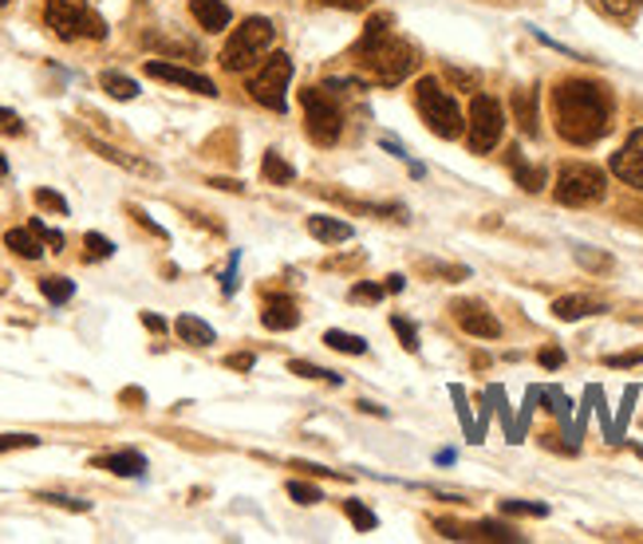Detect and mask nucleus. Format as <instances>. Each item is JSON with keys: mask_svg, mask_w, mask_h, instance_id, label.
I'll list each match as a JSON object with an SVG mask.
<instances>
[{"mask_svg": "<svg viewBox=\"0 0 643 544\" xmlns=\"http://www.w3.org/2000/svg\"><path fill=\"white\" fill-rule=\"evenodd\" d=\"M261 324H265L269 331H293L296 324H301V312H296L293 296H273V301H265Z\"/></svg>", "mask_w": 643, "mask_h": 544, "instance_id": "obj_15", "label": "nucleus"}, {"mask_svg": "<svg viewBox=\"0 0 643 544\" xmlns=\"http://www.w3.org/2000/svg\"><path fill=\"white\" fill-rule=\"evenodd\" d=\"M84 249H87V261H107L115 253V244L107 241L103 233H87L84 237Z\"/></svg>", "mask_w": 643, "mask_h": 544, "instance_id": "obj_33", "label": "nucleus"}, {"mask_svg": "<svg viewBox=\"0 0 643 544\" xmlns=\"http://www.w3.org/2000/svg\"><path fill=\"white\" fill-rule=\"evenodd\" d=\"M560 363H565V351H560V348H545V351H541V367H549V371H557Z\"/></svg>", "mask_w": 643, "mask_h": 544, "instance_id": "obj_48", "label": "nucleus"}, {"mask_svg": "<svg viewBox=\"0 0 643 544\" xmlns=\"http://www.w3.org/2000/svg\"><path fill=\"white\" fill-rule=\"evenodd\" d=\"M388 296V289H379V284H356L351 289V304H379Z\"/></svg>", "mask_w": 643, "mask_h": 544, "instance_id": "obj_39", "label": "nucleus"}, {"mask_svg": "<svg viewBox=\"0 0 643 544\" xmlns=\"http://www.w3.org/2000/svg\"><path fill=\"white\" fill-rule=\"evenodd\" d=\"M604 363L608 367H640L643 363V351H628V356H608Z\"/></svg>", "mask_w": 643, "mask_h": 544, "instance_id": "obj_46", "label": "nucleus"}, {"mask_svg": "<svg viewBox=\"0 0 643 544\" xmlns=\"http://www.w3.org/2000/svg\"><path fill=\"white\" fill-rule=\"evenodd\" d=\"M123 403H142V391H123Z\"/></svg>", "mask_w": 643, "mask_h": 544, "instance_id": "obj_53", "label": "nucleus"}, {"mask_svg": "<svg viewBox=\"0 0 643 544\" xmlns=\"http://www.w3.org/2000/svg\"><path fill=\"white\" fill-rule=\"evenodd\" d=\"M288 79H293V59L284 56V52H273L265 64L257 67L253 76H249V95H253V104L269 107V111L281 115L288 107Z\"/></svg>", "mask_w": 643, "mask_h": 544, "instance_id": "obj_9", "label": "nucleus"}, {"mask_svg": "<svg viewBox=\"0 0 643 544\" xmlns=\"http://www.w3.org/2000/svg\"><path fill=\"white\" fill-rule=\"evenodd\" d=\"M600 9L612 20H635V12L643 9V0H600Z\"/></svg>", "mask_w": 643, "mask_h": 544, "instance_id": "obj_31", "label": "nucleus"}, {"mask_svg": "<svg viewBox=\"0 0 643 544\" xmlns=\"http://www.w3.org/2000/svg\"><path fill=\"white\" fill-rule=\"evenodd\" d=\"M328 9H340V12H363L371 9V0H324Z\"/></svg>", "mask_w": 643, "mask_h": 544, "instance_id": "obj_44", "label": "nucleus"}, {"mask_svg": "<svg viewBox=\"0 0 643 544\" xmlns=\"http://www.w3.org/2000/svg\"><path fill=\"white\" fill-rule=\"evenodd\" d=\"M95 469H107V474H115V478H139V474H146V458L134 450H119V454L95 458Z\"/></svg>", "mask_w": 643, "mask_h": 544, "instance_id": "obj_17", "label": "nucleus"}, {"mask_svg": "<svg viewBox=\"0 0 643 544\" xmlns=\"http://www.w3.org/2000/svg\"><path fill=\"white\" fill-rule=\"evenodd\" d=\"M510 166H513V178H517V186H521V189H530V194L545 189V170H541V166H530V162L521 159L517 146L510 151Z\"/></svg>", "mask_w": 643, "mask_h": 544, "instance_id": "obj_23", "label": "nucleus"}, {"mask_svg": "<svg viewBox=\"0 0 643 544\" xmlns=\"http://www.w3.org/2000/svg\"><path fill=\"white\" fill-rule=\"evenodd\" d=\"M308 233H313L320 244L351 241V226H348V221H340V217H328V214H313V217H308Z\"/></svg>", "mask_w": 643, "mask_h": 544, "instance_id": "obj_18", "label": "nucleus"}, {"mask_svg": "<svg viewBox=\"0 0 643 544\" xmlns=\"http://www.w3.org/2000/svg\"><path fill=\"white\" fill-rule=\"evenodd\" d=\"M253 363H257V359L249 356V351H241V356H229V359H226L229 371H253Z\"/></svg>", "mask_w": 643, "mask_h": 544, "instance_id": "obj_47", "label": "nucleus"}, {"mask_svg": "<svg viewBox=\"0 0 643 544\" xmlns=\"http://www.w3.org/2000/svg\"><path fill=\"white\" fill-rule=\"evenodd\" d=\"M301 107H304V127H308V139L316 146H336L344 134V115L336 107L324 87H304L301 91Z\"/></svg>", "mask_w": 643, "mask_h": 544, "instance_id": "obj_7", "label": "nucleus"}, {"mask_svg": "<svg viewBox=\"0 0 643 544\" xmlns=\"http://www.w3.org/2000/svg\"><path fill=\"white\" fill-rule=\"evenodd\" d=\"M40 292H44V301L67 304L72 296H76V284L67 281V276H44V281H40Z\"/></svg>", "mask_w": 643, "mask_h": 544, "instance_id": "obj_28", "label": "nucleus"}, {"mask_svg": "<svg viewBox=\"0 0 643 544\" xmlns=\"http://www.w3.org/2000/svg\"><path fill=\"white\" fill-rule=\"evenodd\" d=\"M450 316H455L458 328H462L466 336H473V339H498L502 336V324H498V316H493L482 301H455L450 304Z\"/></svg>", "mask_w": 643, "mask_h": 544, "instance_id": "obj_10", "label": "nucleus"}, {"mask_svg": "<svg viewBox=\"0 0 643 544\" xmlns=\"http://www.w3.org/2000/svg\"><path fill=\"white\" fill-rule=\"evenodd\" d=\"M505 131V111L493 95H473L470 115H466V146L473 154H490Z\"/></svg>", "mask_w": 643, "mask_h": 544, "instance_id": "obj_8", "label": "nucleus"}, {"mask_svg": "<svg viewBox=\"0 0 643 544\" xmlns=\"http://www.w3.org/2000/svg\"><path fill=\"white\" fill-rule=\"evenodd\" d=\"M383 289H388V292H403V289H407V281H403V276L395 272V276H388V284H383Z\"/></svg>", "mask_w": 643, "mask_h": 544, "instance_id": "obj_52", "label": "nucleus"}, {"mask_svg": "<svg viewBox=\"0 0 643 544\" xmlns=\"http://www.w3.org/2000/svg\"><path fill=\"white\" fill-rule=\"evenodd\" d=\"M604 194H608L604 170L592 166V162H565L557 174V186H553V197H557L560 206L573 209L597 206V202H604Z\"/></svg>", "mask_w": 643, "mask_h": 544, "instance_id": "obj_6", "label": "nucleus"}, {"mask_svg": "<svg viewBox=\"0 0 643 544\" xmlns=\"http://www.w3.org/2000/svg\"><path fill=\"white\" fill-rule=\"evenodd\" d=\"M0 131H9V134H20L24 131V122L17 119V115L9 111V107H0Z\"/></svg>", "mask_w": 643, "mask_h": 544, "instance_id": "obj_45", "label": "nucleus"}, {"mask_svg": "<svg viewBox=\"0 0 643 544\" xmlns=\"http://www.w3.org/2000/svg\"><path fill=\"white\" fill-rule=\"evenodd\" d=\"M44 24L59 40H67V44H76V40H107V20L95 9H87L84 0H47Z\"/></svg>", "mask_w": 643, "mask_h": 544, "instance_id": "obj_5", "label": "nucleus"}, {"mask_svg": "<svg viewBox=\"0 0 643 544\" xmlns=\"http://www.w3.org/2000/svg\"><path fill=\"white\" fill-rule=\"evenodd\" d=\"M577 261L585 264L588 272H612V257H608V253H592V249H577Z\"/></svg>", "mask_w": 643, "mask_h": 544, "instance_id": "obj_37", "label": "nucleus"}, {"mask_svg": "<svg viewBox=\"0 0 643 544\" xmlns=\"http://www.w3.org/2000/svg\"><path fill=\"white\" fill-rule=\"evenodd\" d=\"M324 344H328L331 351H344V356H368V339L351 336V331H324Z\"/></svg>", "mask_w": 643, "mask_h": 544, "instance_id": "obj_26", "label": "nucleus"}, {"mask_svg": "<svg viewBox=\"0 0 643 544\" xmlns=\"http://www.w3.org/2000/svg\"><path fill=\"white\" fill-rule=\"evenodd\" d=\"M261 174H265V182H273V186H293L296 182V170L284 162L281 151H265V159H261Z\"/></svg>", "mask_w": 643, "mask_h": 544, "instance_id": "obj_24", "label": "nucleus"}, {"mask_svg": "<svg viewBox=\"0 0 643 544\" xmlns=\"http://www.w3.org/2000/svg\"><path fill=\"white\" fill-rule=\"evenodd\" d=\"M4 244H9L17 257H24V261H40V257H44V237H40L32 226L9 229V233H4Z\"/></svg>", "mask_w": 643, "mask_h": 544, "instance_id": "obj_21", "label": "nucleus"}, {"mask_svg": "<svg viewBox=\"0 0 643 544\" xmlns=\"http://www.w3.org/2000/svg\"><path fill=\"white\" fill-rule=\"evenodd\" d=\"M142 324H146L151 331H166V319L154 316V312H142Z\"/></svg>", "mask_w": 643, "mask_h": 544, "instance_id": "obj_51", "label": "nucleus"}, {"mask_svg": "<svg viewBox=\"0 0 643 544\" xmlns=\"http://www.w3.org/2000/svg\"><path fill=\"white\" fill-rule=\"evenodd\" d=\"M276 44V24L269 17H249L241 20V29L226 40L221 47V67L226 72H246L257 59H265Z\"/></svg>", "mask_w": 643, "mask_h": 544, "instance_id": "obj_3", "label": "nucleus"}, {"mask_svg": "<svg viewBox=\"0 0 643 544\" xmlns=\"http://www.w3.org/2000/svg\"><path fill=\"white\" fill-rule=\"evenodd\" d=\"M99 87H103L111 99H119V104H131L134 95H139V84H134L131 76H123V72H103V76H99Z\"/></svg>", "mask_w": 643, "mask_h": 544, "instance_id": "obj_25", "label": "nucleus"}, {"mask_svg": "<svg viewBox=\"0 0 643 544\" xmlns=\"http://www.w3.org/2000/svg\"><path fill=\"white\" fill-rule=\"evenodd\" d=\"M142 44H146V47H162V52H186V56H198V52H194V44H186V40H159L154 32H146V36H142Z\"/></svg>", "mask_w": 643, "mask_h": 544, "instance_id": "obj_36", "label": "nucleus"}, {"mask_svg": "<svg viewBox=\"0 0 643 544\" xmlns=\"http://www.w3.org/2000/svg\"><path fill=\"white\" fill-rule=\"evenodd\" d=\"M32 229H36L40 237H44V244H52V253H59V249H64V233H56V229H47L44 221H40V217L32 221Z\"/></svg>", "mask_w": 643, "mask_h": 544, "instance_id": "obj_43", "label": "nucleus"}, {"mask_svg": "<svg viewBox=\"0 0 643 544\" xmlns=\"http://www.w3.org/2000/svg\"><path fill=\"white\" fill-rule=\"evenodd\" d=\"M510 107H513V119H517V127H521V134H537V127H541V119H537V91H513V99H510Z\"/></svg>", "mask_w": 643, "mask_h": 544, "instance_id": "obj_20", "label": "nucleus"}, {"mask_svg": "<svg viewBox=\"0 0 643 544\" xmlns=\"http://www.w3.org/2000/svg\"><path fill=\"white\" fill-rule=\"evenodd\" d=\"M418 269L435 272V276H443V281H466V276H470L466 269H455V264H438V261H418Z\"/></svg>", "mask_w": 643, "mask_h": 544, "instance_id": "obj_38", "label": "nucleus"}, {"mask_svg": "<svg viewBox=\"0 0 643 544\" xmlns=\"http://www.w3.org/2000/svg\"><path fill=\"white\" fill-rule=\"evenodd\" d=\"M553 119L557 134L573 146H592L612 127V95L592 79H565L553 91Z\"/></svg>", "mask_w": 643, "mask_h": 544, "instance_id": "obj_1", "label": "nucleus"}, {"mask_svg": "<svg viewBox=\"0 0 643 544\" xmlns=\"http://www.w3.org/2000/svg\"><path fill=\"white\" fill-rule=\"evenodd\" d=\"M435 529L450 541H517L510 525H493V521H478V525H455V521H435Z\"/></svg>", "mask_w": 643, "mask_h": 544, "instance_id": "obj_13", "label": "nucleus"}, {"mask_svg": "<svg viewBox=\"0 0 643 544\" xmlns=\"http://www.w3.org/2000/svg\"><path fill=\"white\" fill-rule=\"evenodd\" d=\"M4 174H9V162H4V154H0V178H4Z\"/></svg>", "mask_w": 643, "mask_h": 544, "instance_id": "obj_54", "label": "nucleus"}, {"mask_svg": "<svg viewBox=\"0 0 643 544\" xmlns=\"http://www.w3.org/2000/svg\"><path fill=\"white\" fill-rule=\"evenodd\" d=\"M189 17L198 20L206 32H226L233 12H229L226 0H189Z\"/></svg>", "mask_w": 643, "mask_h": 544, "instance_id": "obj_16", "label": "nucleus"}, {"mask_svg": "<svg viewBox=\"0 0 643 544\" xmlns=\"http://www.w3.org/2000/svg\"><path fill=\"white\" fill-rule=\"evenodd\" d=\"M344 513H348V521L356 525V533H371V529L379 525L375 513H371L368 505H360V501H344Z\"/></svg>", "mask_w": 643, "mask_h": 544, "instance_id": "obj_29", "label": "nucleus"}, {"mask_svg": "<svg viewBox=\"0 0 643 544\" xmlns=\"http://www.w3.org/2000/svg\"><path fill=\"white\" fill-rule=\"evenodd\" d=\"M32 197H36V206H40V209H47V214H59V217L67 214V202L56 194V189H44V186H40Z\"/></svg>", "mask_w": 643, "mask_h": 544, "instance_id": "obj_34", "label": "nucleus"}, {"mask_svg": "<svg viewBox=\"0 0 643 544\" xmlns=\"http://www.w3.org/2000/svg\"><path fill=\"white\" fill-rule=\"evenodd\" d=\"M174 331H178V339H182V344H189V348H209V344L218 339V331L209 328L206 319L189 316V312L174 319Z\"/></svg>", "mask_w": 643, "mask_h": 544, "instance_id": "obj_19", "label": "nucleus"}, {"mask_svg": "<svg viewBox=\"0 0 643 544\" xmlns=\"http://www.w3.org/2000/svg\"><path fill=\"white\" fill-rule=\"evenodd\" d=\"M351 59L363 67V76H368L371 84L395 87L415 72L418 47L391 32V17H371L360 44L351 47Z\"/></svg>", "mask_w": 643, "mask_h": 544, "instance_id": "obj_2", "label": "nucleus"}, {"mask_svg": "<svg viewBox=\"0 0 643 544\" xmlns=\"http://www.w3.org/2000/svg\"><path fill=\"white\" fill-rule=\"evenodd\" d=\"M87 146H91L99 159H107V162H115V166H123V170H131V174H139V178H159V166L154 162H142V159H134V154H127V151H119V146H107V142H99V139H91L87 134Z\"/></svg>", "mask_w": 643, "mask_h": 544, "instance_id": "obj_14", "label": "nucleus"}, {"mask_svg": "<svg viewBox=\"0 0 643 544\" xmlns=\"http://www.w3.org/2000/svg\"><path fill=\"white\" fill-rule=\"evenodd\" d=\"M446 76L455 79V84L470 87V91H473V87H478V76H473V72H458V67H450V72H446Z\"/></svg>", "mask_w": 643, "mask_h": 544, "instance_id": "obj_49", "label": "nucleus"}, {"mask_svg": "<svg viewBox=\"0 0 643 544\" xmlns=\"http://www.w3.org/2000/svg\"><path fill=\"white\" fill-rule=\"evenodd\" d=\"M415 107L423 115V122L438 139H462L466 122H462V107L455 104V95L446 91L435 76H423L415 84Z\"/></svg>", "mask_w": 643, "mask_h": 544, "instance_id": "obj_4", "label": "nucleus"}, {"mask_svg": "<svg viewBox=\"0 0 643 544\" xmlns=\"http://www.w3.org/2000/svg\"><path fill=\"white\" fill-rule=\"evenodd\" d=\"M209 186H218V189H229V194H241V182H233V178H209Z\"/></svg>", "mask_w": 643, "mask_h": 544, "instance_id": "obj_50", "label": "nucleus"}, {"mask_svg": "<svg viewBox=\"0 0 643 544\" xmlns=\"http://www.w3.org/2000/svg\"><path fill=\"white\" fill-rule=\"evenodd\" d=\"M502 513H525V516H545L549 505H541V501H502Z\"/></svg>", "mask_w": 643, "mask_h": 544, "instance_id": "obj_40", "label": "nucleus"}, {"mask_svg": "<svg viewBox=\"0 0 643 544\" xmlns=\"http://www.w3.org/2000/svg\"><path fill=\"white\" fill-rule=\"evenodd\" d=\"M391 331H395L399 344H403V348L415 356V351H418V328H415V324H411L407 316H399V312H395V316H391Z\"/></svg>", "mask_w": 643, "mask_h": 544, "instance_id": "obj_30", "label": "nucleus"}, {"mask_svg": "<svg viewBox=\"0 0 643 544\" xmlns=\"http://www.w3.org/2000/svg\"><path fill=\"white\" fill-rule=\"evenodd\" d=\"M612 174L624 182V186L643 189V127L628 134L624 146L612 154Z\"/></svg>", "mask_w": 643, "mask_h": 544, "instance_id": "obj_12", "label": "nucleus"}, {"mask_svg": "<svg viewBox=\"0 0 643 544\" xmlns=\"http://www.w3.org/2000/svg\"><path fill=\"white\" fill-rule=\"evenodd\" d=\"M288 371H293V376H301V379H313V383H328V387H340L344 383V376H336V371H324V367L308 363V359H293V363H288Z\"/></svg>", "mask_w": 643, "mask_h": 544, "instance_id": "obj_27", "label": "nucleus"}, {"mask_svg": "<svg viewBox=\"0 0 643 544\" xmlns=\"http://www.w3.org/2000/svg\"><path fill=\"white\" fill-rule=\"evenodd\" d=\"M4 4H9V0H0V9H4Z\"/></svg>", "mask_w": 643, "mask_h": 544, "instance_id": "obj_55", "label": "nucleus"}, {"mask_svg": "<svg viewBox=\"0 0 643 544\" xmlns=\"http://www.w3.org/2000/svg\"><path fill=\"white\" fill-rule=\"evenodd\" d=\"M127 214L134 217V221H139L142 229H151L154 237H166V229L159 226V221H151V214H146V209H139V206H127Z\"/></svg>", "mask_w": 643, "mask_h": 544, "instance_id": "obj_42", "label": "nucleus"}, {"mask_svg": "<svg viewBox=\"0 0 643 544\" xmlns=\"http://www.w3.org/2000/svg\"><path fill=\"white\" fill-rule=\"evenodd\" d=\"M288 498H293L296 505H320L324 493L316 486H308V481H288Z\"/></svg>", "mask_w": 643, "mask_h": 544, "instance_id": "obj_32", "label": "nucleus"}, {"mask_svg": "<svg viewBox=\"0 0 643 544\" xmlns=\"http://www.w3.org/2000/svg\"><path fill=\"white\" fill-rule=\"evenodd\" d=\"M32 446H40L36 434H0V454H9V450H32Z\"/></svg>", "mask_w": 643, "mask_h": 544, "instance_id": "obj_35", "label": "nucleus"}, {"mask_svg": "<svg viewBox=\"0 0 643 544\" xmlns=\"http://www.w3.org/2000/svg\"><path fill=\"white\" fill-rule=\"evenodd\" d=\"M146 76L159 79V84H174V87H186L194 95H218V84L201 72H189V67H178V64H166V59H146Z\"/></svg>", "mask_w": 643, "mask_h": 544, "instance_id": "obj_11", "label": "nucleus"}, {"mask_svg": "<svg viewBox=\"0 0 643 544\" xmlns=\"http://www.w3.org/2000/svg\"><path fill=\"white\" fill-rule=\"evenodd\" d=\"M597 312H604V304L588 301V296H560V301H553V316L565 319V324L585 319V316H597Z\"/></svg>", "mask_w": 643, "mask_h": 544, "instance_id": "obj_22", "label": "nucleus"}, {"mask_svg": "<svg viewBox=\"0 0 643 544\" xmlns=\"http://www.w3.org/2000/svg\"><path fill=\"white\" fill-rule=\"evenodd\" d=\"M36 501H47V505H59V509H72V513H87V501H79V498H64V493H40Z\"/></svg>", "mask_w": 643, "mask_h": 544, "instance_id": "obj_41", "label": "nucleus"}]
</instances>
